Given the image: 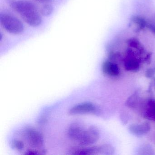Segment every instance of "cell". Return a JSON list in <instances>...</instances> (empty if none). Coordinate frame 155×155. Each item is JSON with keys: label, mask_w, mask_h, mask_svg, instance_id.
<instances>
[{"label": "cell", "mask_w": 155, "mask_h": 155, "mask_svg": "<svg viewBox=\"0 0 155 155\" xmlns=\"http://www.w3.org/2000/svg\"><path fill=\"white\" fill-rule=\"evenodd\" d=\"M67 134L71 140L81 147H87L98 141L100 134L94 127H87L82 123L74 122L68 128Z\"/></svg>", "instance_id": "6da1fadb"}, {"label": "cell", "mask_w": 155, "mask_h": 155, "mask_svg": "<svg viewBox=\"0 0 155 155\" xmlns=\"http://www.w3.org/2000/svg\"><path fill=\"white\" fill-rule=\"evenodd\" d=\"M7 2L28 25L32 27H38L41 25V15L37 7L32 2L27 0H7Z\"/></svg>", "instance_id": "7a4b0ae2"}, {"label": "cell", "mask_w": 155, "mask_h": 155, "mask_svg": "<svg viewBox=\"0 0 155 155\" xmlns=\"http://www.w3.org/2000/svg\"><path fill=\"white\" fill-rule=\"evenodd\" d=\"M0 23L6 31L13 35L21 34L24 30L22 22L17 17L9 13H1Z\"/></svg>", "instance_id": "3957f363"}, {"label": "cell", "mask_w": 155, "mask_h": 155, "mask_svg": "<svg viewBox=\"0 0 155 155\" xmlns=\"http://www.w3.org/2000/svg\"><path fill=\"white\" fill-rule=\"evenodd\" d=\"M81 147L75 149L72 151L75 155H96L99 154H112L114 153V149L110 145H103L93 147Z\"/></svg>", "instance_id": "277c9868"}, {"label": "cell", "mask_w": 155, "mask_h": 155, "mask_svg": "<svg viewBox=\"0 0 155 155\" xmlns=\"http://www.w3.org/2000/svg\"><path fill=\"white\" fill-rule=\"evenodd\" d=\"M25 135L28 142L33 148L39 149L42 147L43 139L38 131L32 128H28L25 130Z\"/></svg>", "instance_id": "5b68a950"}, {"label": "cell", "mask_w": 155, "mask_h": 155, "mask_svg": "<svg viewBox=\"0 0 155 155\" xmlns=\"http://www.w3.org/2000/svg\"><path fill=\"white\" fill-rule=\"evenodd\" d=\"M97 107L90 102H84L72 107L69 110L70 115L95 114L97 112Z\"/></svg>", "instance_id": "8992f818"}, {"label": "cell", "mask_w": 155, "mask_h": 155, "mask_svg": "<svg viewBox=\"0 0 155 155\" xmlns=\"http://www.w3.org/2000/svg\"><path fill=\"white\" fill-rule=\"evenodd\" d=\"M130 132L137 137H141L147 134L150 130V126L148 122L142 124H132L129 127Z\"/></svg>", "instance_id": "52a82bcc"}, {"label": "cell", "mask_w": 155, "mask_h": 155, "mask_svg": "<svg viewBox=\"0 0 155 155\" xmlns=\"http://www.w3.org/2000/svg\"><path fill=\"white\" fill-rule=\"evenodd\" d=\"M102 70L104 74L111 77L117 76L120 73L118 66L110 61H106L103 62Z\"/></svg>", "instance_id": "ba28073f"}, {"label": "cell", "mask_w": 155, "mask_h": 155, "mask_svg": "<svg viewBox=\"0 0 155 155\" xmlns=\"http://www.w3.org/2000/svg\"><path fill=\"white\" fill-rule=\"evenodd\" d=\"M125 68L127 71L137 72L140 68V64L137 58L128 53V56L125 60Z\"/></svg>", "instance_id": "9c48e42d"}, {"label": "cell", "mask_w": 155, "mask_h": 155, "mask_svg": "<svg viewBox=\"0 0 155 155\" xmlns=\"http://www.w3.org/2000/svg\"><path fill=\"white\" fill-rule=\"evenodd\" d=\"M131 22L136 27L137 30L140 31L147 28L148 23L142 17L134 16L131 19Z\"/></svg>", "instance_id": "30bf717a"}, {"label": "cell", "mask_w": 155, "mask_h": 155, "mask_svg": "<svg viewBox=\"0 0 155 155\" xmlns=\"http://www.w3.org/2000/svg\"><path fill=\"white\" fill-rule=\"evenodd\" d=\"M138 91H136L135 93H134V94L129 97L125 103V105L127 107H135L136 105L138 103Z\"/></svg>", "instance_id": "8fae6325"}, {"label": "cell", "mask_w": 155, "mask_h": 155, "mask_svg": "<svg viewBox=\"0 0 155 155\" xmlns=\"http://www.w3.org/2000/svg\"><path fill=\"white\" fill-rule=\"evenodd\" d=\"M146 116L149 119L155 120V101H150L146 111Z\"/></svg>", "instance_id": "7c38bea8"}, {"label": "cell", "mask_w": 155, "mask_h": 155, "mask_svg": "<svg viewBox=\"0 0 155 155\" xmlns=\"http://www.w3.org/2000/svg\"><path fill=\"white\" fill-rule=\"evenodd\" d=\"M54 8L52 5L50 3H45L41 7L40 12L41 15L45 17H48L52 14Z\"/></svg>", "instance_id": "4fadbf2b"}, {"label": "cell", "mask_w": 155, "mask_h": 155, "mask_svg": "<svg viewBox=\"0 0 155 155\" xmlns=\"http://www.w3.org/2000/svg\"><path fill=\"white\" fill-rule=\"evenodd\" d=\"M12 146L16 149L21 150L24 148V145L23 142L21 140H15L12 142Z\"/></svg>", "instance_id": "5bb4252c"}, {"label": "cell", "mask_w": 155, "mask_h": 155, "mask_svg": "<svg viewBox=\"0 0 155 155\" xmlns=\"http://www.w3.org/2000/svg\"><path fill=\"white\" fill-rule=\"evenodd\" d=\"M155 75V67L147 70L145 76L147 78H151Z\"/></svg>", "instance_id": "9a60e30c"}, {"label": "cell", "mask_w": 155, "mask_h": 155, "mask_svg": "<svg viewBox=\"0 0 155 155\" xmlns=\"http://www.w3.org/2000/svg\"><path fill=\"white\" fill-rule=\"evenodd\" d=\"M35 1L38 2L44 3V4L50 3L53 1V0H35Z\"/></svg>", "instance_id": "2e32d148"}, {"label": "cell", "mask_w": 155, "mask_h": 155, "mask_svg": "<svg viewBox=\"0 0 155 155\" xmlns=\"http://www.w3.org/2000/svg\"><path fill=\"white\" fill-rule=\"evenodd\" d=\"M153 80H154V84H155V78H154V79H153Z\"/></svg>", "instance_id": "e0dca14e"}]
</instances>
